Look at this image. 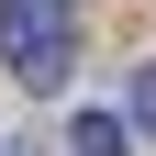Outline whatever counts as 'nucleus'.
<instances>
[{
  "mask_svg": "<svg viewBox=\"0 0 156 156\" xmlns=\"http://www.w3.org/2000/svg\"><path fill=\"white\" fill-rule=\"evenodd\" d=\"M78 56V23H67V0H0V67L23 78V89H56Z\"/></svg>",
  "mask_w": 156,
  "mask_h": 156,
  "instance_id": "1",
  "label": "nucleus"
},
{
  "mask_svg": "<svg viewBox=\"0 0 156 156\" xmlns=\"http://www.w3.org/2000/svg\"><path fill=\"white\" fill-rule=\"evenodd\" d=\"M67 156H134L123 112H78V123H67Z\"/></svg>",
  "mask_w": 156,
  "mask_h": 156,
  "instance_id": "2",
  "label": "nucleus"
},
{
  "mask_svg": "<svg viewBox=\"0 0 156 156\" xmlns=\"http://www.w3.org/2000/svg\"><path fill=\"white\" fill-rule=\"evenodd\" d=\"M134 123L156 134V56H145V67H134Z\"/></svg>",
  "mask_w": 156,
  "mask_h": 156,
  "instance_id": "3",
  "label": "nucleus"
}]
</instances>
